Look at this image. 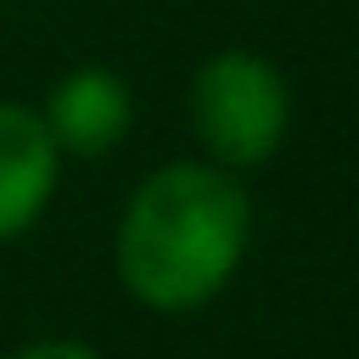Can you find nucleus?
Wrapping results in <instances>:
<instances>
[{
	"mask_svg": "<svg viewBox=\"0 0 359 359\" xmlns=\"http://www.w3.org/2000/svg\"><path fill=\"white\" fill-rule=\"evenodd\" d=\"M252 247V196L241 174L208 157H174L135 180L112 224V275L146 314H196L230 292Z\"/></svg>",
	"mask_w": 359,
	"mask_h": 359,
	"instance_id": "nucleus-1",
	"label": "nucleus"
},
{
	"mask_svg": "<svg viewBox=\"0 0 359 359\" xmlns=\"http://www.w3.org/2000/svg\"><path fill=\"white\" fill-rule=\"evenodd\" d=\"M196 151L230 174H252L280 157L292 135V84L275 56L252 45H219L185 84Z\"/></svg>",
	"mask_w": 359,
	"mask_h": 359,
	"instance_id": "nucleus-2",
	"label": "nucleus"
},
{
	"mask_svg": "<svg viewBox=\"0 0 359 359\" xmlns=\"http://www.w3.org/2000/svg\"><path fill=\"white\" fill-rule=\"evenodd\" d=\"M39 118H45V129H50V140H56L62 157L101 163V157H112V151L129 140V129H135V90H129V79H123L118 67H107V62H79V67H67V73L50 84Z\"/></svg>",
	"mask_w": 359,
	"mask_h": 359,
	"instance_id": "nucleus-3",
	"label": "nucleus"
},
{
	"mask_svg": "<svg viewBox=\"0 0 359 359\" xmlns=\"http://www.w3.org/2000/svg\"><path fill=\"white\" fill-rule=\"evenodd\" d=\"M62 151L39 118L34 101H17V95H0V247L28 236L56 185H62Z\"/></svg>",
	"mask_w": 359,
	"mask_h": 359,
	"instance_id": "nucleus-4",
	"label": "nucleus"
},
{
	"mask_svg": "<svg viewBox=\"0 0 359 359\" xmlns=\"http://www.w3.org/2000/svg\"><path fill=\"white\" fill-rule=\"evenodd\" d=\"M11 359H107V353L90 348V342H79V337H34V342H22Z\"/></svg>",
	"mask_w": 359,
	"mask_h": 359,
	"instance_id": "nucleus-5",
	"label": "nucleus"
}]
</instances>
